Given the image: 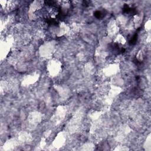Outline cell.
<instances>
[{
    "instance_id": "cell-1",
    "label": "cell",
    "mask_w": 151,
    "mask_h": 151,
    "mask_svg": "<svg viewBox=\"0 0 151 151\" xmlns=\"http://www.w3.org/2000/svg\"><path fill=\"white\" fill-rule=\"evenodd\" d=\"M60 69V63L57 61H51V63H50L49 65H48V70L50 73L52 74H57Z\"/></svg>"
},
{
    "instance_id": "cell-2",
    "label": "cell",
    "mask_w": 151,
    "mask_h": 151,
    "mask_svg": "<svg viewBox=\"0 0 151 151\" xmlns=\"http://www.w3.org/2000/svg\"><path fill=\"white\" fill-rule=\"evenodd\" d=\"M117 25L114 21H111L108 27V32L110 35H112L116 33L117 31Z\"/></svg>"
}]
</instances>
